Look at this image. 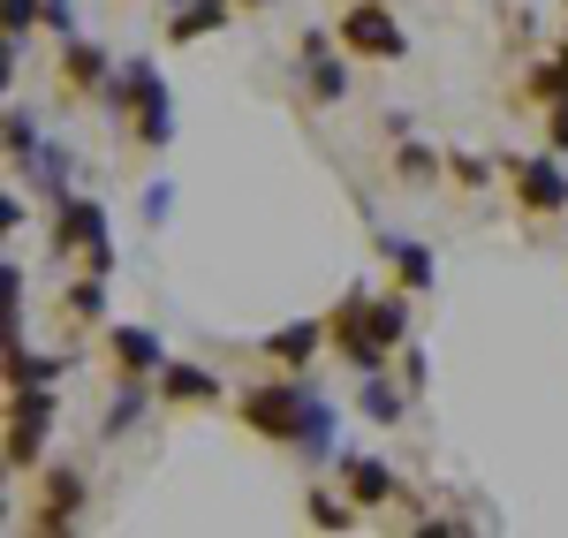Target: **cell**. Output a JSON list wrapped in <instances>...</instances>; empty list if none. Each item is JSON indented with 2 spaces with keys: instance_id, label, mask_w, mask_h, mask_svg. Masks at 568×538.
Returning a JSON list of instances; mask_svg holds the SVG:
<instances>
[{
  "instance_id": "11",
  "label": "cell",
  "mask_w": 568,
  "mask_h": 538,
  "mask_svg": "<svg viewBox=\"0 0 568 538\" xmlns=\"http://www.w3.org/2000/svg\"><path fill=\"white\" fill-rule=\"evenodd\" d=\"M77 516H84V478L77 470H53L45 478V508L31 516V531H69Z\"/></svg>"
},
{
  "instance_id": "1",
  "label": "cell",
  "mask_w": 568,
  "mask_h": 538,
  "mask_svg": "<svg viewBox=\"0 0 568 538\" xmlns=\"http://www.w3.org/2000/svg\"><path fill=\"white\" fill-rule=\"evenodd\" d=\"M243 425L258 440H281L296 455H334V433H342V409L326 403L311 379H265L243 395Z\"/></svg>"
},
{
  "instance_id": "24",
  "label": "cell",
  "mask_w": 568,
  "mask_h": 538,
  "mask_svg": "<svg viewBox=\"0 0 568 538\" xmlns=\"http://www.w3.org/2000/svg\"><path fill=\"white\" fill-rule=\"evenodd\" d=\"M168 213H175V190H168V182H152V190H144V227H160Z\"/></svg>"
},
{
  "instance_id": "20",
  "label": "cell",
  "mask_w": 568,
  "mask_h": 538,
  "mask_svg": "<svg viewBox=\"0 0 568 538\" xmlns=\"http://www.w3.org/2000/svg\"><path fill=\"white\" fill-rule=\"evenodd\" d=\"M311 524H318V531H349V524H356L349 486H342V494H326V486H318V494H311Z\"/></svg>"
},
{
  "instance_id": "6",
  "label": "cell",
  "mask_w": 568,
  "mask_h": 538,
  "mask_svg": "<svg viewBox=\"0 0 568 538\" xmlns=\"http://www.w3.org/2000/svg\"><path fill=\"white\" fill-rule=\"evenodd\" d=\"M326 334H334V349H342L356 372H387L394 349H379V342H372V326H364V288H349V296H342V312L326 318Z\"/></svg>"
},
{
  "instance_id": "27",
  "label": "cell",
  "mask_w": 568,
  "mask_h": 538,
  "mask_svg": "<svg viewBox=\"0 0 568 538\" xmlns=\"http://www.w3.org/2000/svg\"><path fill=\"white\" fill-rule=\"evenodd\" d=\"M546 144H554V152H568V106H554V122H546Z\"/></svg>"
},
{
  "instance_id": "22",
  "label": "cell",
  "mask_w": 568,
  "mask_h": 538,
  "mask_svg": "<svg viewBox=\"0 0 568 538\" xmlns=\"http://www.w3.org/2000/svg\"><path fill=\"white\" fill-rule=\"evenodd\" d=\"M394 175H402V182H433L439 160L425 152V144H402V152H394Z\"/></svg>"
},
{
  "instance_id": "21",
  "label": "cell",
  "mask_w": 568,
  "mask_h": 538,
  "mask_svg": "<svg viewBox=\"0 0 568 538\" xmlns=\"http://www.w3.org/2000/svg\"><path fill=\"white\" fill-rule=\"evenodd\" d=\"M45 136H39V122H31V114H23V106H8V160H16V168H23V160H31V152H39Z\"/></svg>"
},
{
  "instance_id": "14",
  "label": "cell",
  "mask_w": 568,
  "mask_h": 538,
  "mask_svg": "<svg viewBox=\"0 0 568 538\" xmlns=\"http://www.w3.org/2000/svg\"><path fill=\"white\" fill-rule=\"evenodd\" d=\"M235 8H243V0H182V16L168 23V45H190V39H205V31H220Z\"/></svg>"
},
{
  "instance_id": "18",
  "label": "cell",
  "mask_w": 568,
  "mask_h": 538,
  "mask_svg": "<svg viewBox=\"0 0 568 538\" xmlns=\"http://www.w3.org/2000/svg\"><path fill=\"white\" fill-rule=\"evenodd\" d=\"M402 409H409V395L387 387L379 372H364V417H372V425H402Z\"/></svg>"
},
{
  "instance_id": "15",
  "label": "cell",
  "mask_w": 568,
  "mask_h": 538,
  "mask_svg": "<svg viewBox=\"0 0 568 538\" xmlns=\"http://www.w3.org/2000/svg\"><path fill=\"white\" fill-rule=\"evenodd\" d=\"M364 326L379 349H402L409 342V296H364Z\"/></svg>"
},
{
  "instance_id": "13",
  "label": "cell",
  "mask_w": 568,
  "mask_h": 538,
  "mask_svg": "<svg viewBox=\"0 0 568 538\" xmlns=\"http://www.w3.org/2000/svg\"><path fill=\"white\" fill-rule=\"evenodd\" d=\"M318 342H326V318H296V326H281V334H265V357L288 364V372H304L318 357Z\"/></svg>"
},
{
  "instance_id": "7",
  "label": "cell",
  "mask_w": 568,
  "mask_h": 538,
  "mask_svg": "<svg viewBox=\"0 0 568 538\" xmlns=\"http://www.w3.org/2000/svg\"><path fill=\"white\" fill-rule=\"evenodd\" d=\"M106 364H114V379H152V372H168V349L152 326H106Z\"/></svg>"
},
{
  "instance_id": "26",
  "label": "cell",
  "mask_w": 568,
  "mask_h": 538,
  "mask_svg": "<svg viewBox=\"0 0 568 538\" xmlns=\"http://www.w3.org/2000/svg\"><path fill=\"white\" fill-rule=\"evenodd\" d=\"M402 379H409V387H425V379H433V364H425V349H402Z\"/></svg>"
},
{
  "instance_id": "19",
  "label": "cell",
  "mask_w": 568,
  "mask_h": 538,
  "mask_svg": "<svg viewBox=\"0 0 568 538\" xmlns=\"http://www.w3.org/2000/svg\"><path fill=\"white\" fill-rule=\"evenodd\" d=\"M61 312L77 318V326H91V318H106V273H84L69 296H61Z\"/></svg>"
},
{
  "instance_id": "10",
  "label": "cell",
  "mask_w": 568,
  "mask_h": 538,
  "mask_svg": "<svg viewBox=\"0 0 568 538\" xmlns=\"http://www.w3.org/2000/svg\"><path fill=\"white\" fill-rule=\"evenodd\" d=\"M326 45H334V31H304V99H318V106L349 91V77H342V61H334Z\"/></svg>"
},
{
  "instance_id": "12",
  "label": "cell",
  "mask_w": 568,
  "mask_h": 538,
  "mask_svg": "<svg viewBox=\"0 0 568 538\" xmlns=\"http://www.w3.org/2000/svg\"><path fill=\"white\" fill-rule=\"evenodd\" d=\"M160 403L205 409V403H220V379L205 372V364H168V372H160Z\"/></svg>"
},
{
  "instance_id": "25",
  "label": "cell",
  "mask_w": 568,
  "mask_h": 538,
  "mask_svg": "<svg viewBox=\"0 0 568 538\" xmlns=\"http://www.w3.org/2000/svg\"><path fill=\"white\" fill-rule=\"evenodd\" d=\"M31 23H45V0H8V31H16V39H23V31H31Z\"/></svg>"
},
{
  "instance_id": "5",
  "label": "cell",
  "mask_w": 568,
  "mask_h": 538,
  "mask_svg": "<svg viewBox=\"0 0 568 538\" xmlns=\"http://www.w3.org/2000/svg\"><path fill=\"white\" fill-rule=\"evenodd\" d=\"M508 182H516V205L530 221H554L568 205V175H561V152L554 160H508Z\"/></svg>"
},
{
  "instance_id": "29",
  "label": "cell",
  "mask_w": 568,
  "mask_h": 538,
  "mask_svg": "<svg viewBox=\"0 0 568 538\" xmlns=\"http://www.w3.org/2000/svg\"><path fill=\"white\" fill-rule=\"evenodd\" d=\"M561 53H568V39H561Z\"/></svg>"
},
{
  "instance_id": "4",
  "label": "cell",
  "mask_w": 568,
  "mask_h": 538,
  "mask_svg": "<svg viewBox=\"0 0 568 538\" xmlns=\"http://www.w3.org/2000/svg\"><path fill=\"white\" fill-rule=\"evenodd\" d=\"M53 425V395L45 387H8V470H31Z\"/></svg>"
},
{
  "instance_id": "3",
  "label": "cell",
  "mask_w": 568,
  "mask_h": 538,
  "mask_svg": "<svg viewBox=\"0 0 568 538\" xmlns=\"http://www.w3.org/2000/svg\"><path fill=\"white\" fill-rule=\"evenodd\" d=\"M334 39L349 45V53H364V61H402L409 53L402 23L387 16V0H356L349 16H334Z\"/></svg>"
},
{
  "instance_id": "17",
  "label": "cell",
  "mask_w": 568,
  "mask_h": 538,
  "mask_svg": "<svg viewBox=\"0 0 568 538\" xmlns=\"http://www.w3.org/2000/svg\"><path fill=\"white\" fill-rule=\"evenodd\" d=\"M144 403H152V379H122V395H114V409H106V440H122L136 417H144Z\"/></svg>"
},
{
  "instance_id": "16",
  "label": "cell",
  "mask_w": 568,
  "mask_h": 538,
  "mask_svg": "<svg viewBox=\"0 0 568 538\" xmlns=\"http://www.w3.org/2000/svg\"><path fill=\"white\" fill-rule=\"evenodd\" d=\"M387 258H394V273H402V288H433V251H425V243L387 235Z\"/></svg>"
},
{
  "instance_id": "9",
  "label": "cell",
  "mask_w": 568,
  "mask_h": 538,
  "mask_svg": "<svg viewBox=\"0 0 568 538\" xmlns=\"http://www.w3.org/2000/svg\"><path fill=\"white\" fill-rule=\"evenodd\" d=\"M342 486H349L356 508H387V500H409L402 486H394V470L379 463V455H342Z\"/></svg>"
},
{
  "instance_id": "2",
  "label": "cell",
  "mask_w": 568,
  "mask_h": 538,
  "mask_svg": "<svg viewBox=\"0 0 568 538\" xmlns=\"http://www.w3.org/2000/svg\"><path fill=\"white\" fill-rule=\"evenodd\" d=\"M130 122H136V144L144 152L175 144V99H168V77L152 61H130Z\"/></svg>"
},
{
  "instance_id": "23",
  "label": "cell",
  "mask_w": 568,
  "mask_h": 538,
  "mask_svg": "<svg viewBox=\"0 0 568 538\" xmlns=\"http://www.w3.org/2000/svg\"><path fill=\"white\" fill-rule=\"evenodd\" d=\"M447 175L463 182V190H485V182H493V168H485V160H470V152H455V160H447Z\"/></svg>"
},
{
  "instance_id": "28",
  "label": "cell",
  "mask_w": 568,
  "mask_h": 538,
  "mask_svg": "<svg viewBox=\"0 0 568 538\" xmlns=\"http://www.w3.org/2000/svg\"><path fill=\"white\" fill-rule=\"evenodd\" d=\"M243 8H273V0H243Z\"/></svg>"
},
{
  "instance_id": "8",
  "label": "cell",
  "mask_w": 568,
  "mask_h": 538,
  "mask_svg": "<svg viewBox=\"0 0 568 538\" xmlns=\"http://www.w3.org/2000/svg\"><path fill=\"white\" fill-rule=\"evenodd\" d=\"M114 84V61H106V45L91 39H69V53H61V91L69 99H91V91Z\"/></svg>"
}]
</instances>
